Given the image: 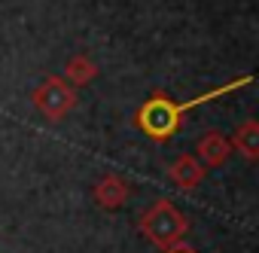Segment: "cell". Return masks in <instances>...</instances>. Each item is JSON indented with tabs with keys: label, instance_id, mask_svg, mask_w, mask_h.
<instances>
[{
	"label": "cell",
	"instance_id": "cell-5",
	"mask_svg": "<svg viewBox=\"0 0 259 253\" xmlns=\"http://www.w3.org/2000/svg\"><path fill=\"white\" fill-rule=\"evenodd\" d=\"M195 159L201 162V165H207V168H217V165H223L226 159H229V153H232V144L220 135V132H210V135H204L201 141H198V147H195Z\"/></svg>",
	"mask_w": 259,
	"mask_h": 253
},
{
	"label": "cell",
	"instance_id": "cell-3",
	"mask_svg": "<svg viewBox=\"0 0 259 253\" xmlns=\"http://www.w3.org/2000/svg\"><path fill=\"white\" fill-rule=\"evenodd\" d=\"M76 104V92L70 82H64L61 76H49L37 92H34V107L40 113H46L49 119H61L64 113H70Z\"/></svg>",
	"mask_w": 259,
	"mask_h": 253
},
{
	"label": "cell",
	"instance_id": "cell-6",
	"mask_svg": "<svg viewBox=\"0 0 259 253\" xmlns=\"http://www.w3.org/2000/svg\"><path fill=\"white\" fill-rule=\"evenodd\" d=\"M95 198H98V204L101 207H122L125 201H128V183L122 180V177H116V174H107L98 186H95Z\"/></svg>",
	"mask_w": 259,
	"mask_h": 253
},
{
	"label": "cell",
	"instance_id": "cell-7",
	"mask_svg": "<svg viewBox=\"0 0 259 253\" xmlns=\"http://www.w3.org/2000/svg\"><path fill=\"white\" fill-rule=\"evenodd\" d=\"M232 144H235L238 153H244V159L253 162V159L259 156V125H256L253 119L244 122L241 129H235V141H232Z\"/></svg>",
	"mask_w": 259,
	"mask_h": 253
},
{
	"label": "cell",
	"instance_id": "cell-2",
	"mask_svg": "<svg viewBox=\"0 0 259 253\" xmlns=\"http://www.w3.org/2000/svg\"><path fill=\"white\" fill-rule=\"evenodd\" d=\"M141 229H144V235H147L150 241H156L159 247H174V244L186 235L189 220H186L171 201H156V204L144 214Z\"/></svg>",
	"mask_w": 259,
	"mask_h": 253
},
{
	"label": "cell",
	"instance_id": "cell-8",
	"mask_svg": "<svg viewBox=\"0 0 259 253\" xmlns=\"http://www.w3.org/2000/svg\"><path fill=\"white\" fill-rule=\"evenodd\" d=\"M95 73H98V67H95L85 55H73V58L67 61V79H70V82H76V86L92 82V79H95Z\"/></svg>",
	"mask_w": 259,
	"mask_h": 253
},
{
	"label": "cell",
	"instance_id": "cell-1",
	"mask_svg": "<svg viewBox=\"0 0 259 253\" xmlns=\"http://www.w3.org/2000/svg\"><path fill=\"white\" fill-rule=\"evenodd\" d=\"M247 82H250V76H241V79H235V82H229V86H223V89H213V92H207V95H201V98L189 101V104H171V101H165V98H156V101H150V104L141 110V116H138V119H141L144 132H147L150 138L162 141V138H168V135H174V132H177L180 116H183L189 107L204 104V101H210V98H217V95H226L229 89H238V86H247Z\"/></svg>",
	"mask_w": 259,
	"mask_h": 253
},
{
	"label": "cell",
	"instance_id": "cell-4",
	"mask_svg": "<svg viewBox=\"0 0 259 253\" xmlns=\"http://www.w3.org/2000/svg\"><path fill=\"white\" fill-rule=\"evenodd\" d=\"M168 177L177 189H195L201 180H204V165L195 159V156H180L171 168H168Z\"/></svg>",
	"mask_w": 259,
	"mask_h": 253
}]
</instances>
